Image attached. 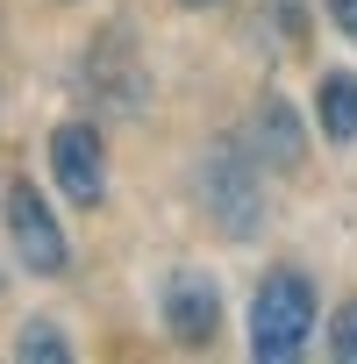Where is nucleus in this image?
Instances as JSON below:
<instances>
[{"label": "nucleus", "instance_id": "nucleus-1", "mask_svg": "<svg viewBox=\"0 0 357 364\" xmlns=\"http://www.w3.org/2000/svg\"><path fill=\"white\" fill-rule=\"evenodd\" d=\"M314 336V286L300 272H272L250 300V357L265 364H293Z\"/></svg>", "mask_w": 357, "mask_h": 364}, {"label": "nucleus", "instance_id": "nucleus-2", "mask_svg": "<svg viewBox=\"0 0 357 364\" xmlns=\"http://www.w3.org/2000/svg\"><path fill=\"white\" fill-rule=\"evenodd\" d=\"M201 208L222 236L250 243L257 222H265V186H257V164L243 157V143H215L201 157Z\"/></svg>", "mask_w": 357, "mask_h": 364}, {"label": "nucleus", "instance_id": "nucleus-3", "mask_svg": "<svg viewBox=\"0 0 357 364\" xmlns=\"http://www.w3.org/2000/svg\"><path fill=\"white\" fill-rule=\"evenodd\" d=\"M8 236H15V257H22L36 279H58V272L72 264V243H65L58 215L43 208V193L29 186V178H15V186H8Z\"/></svg>", "mask_w": 357, "mask_h": 364}, {"label": "nucleus", "instance_id": "nucleus-4", "mask_svg": "<svg viewBox=\"0 0 357 364\" xmlns=\"http://www.w3.org/2000/svg\"><path fill=\"white\" fill-rule=\"evenodd\" d=\"M50 178L65 186L72 208H100L107 200V150H100V129L93 122L50 129Z\"/></svg>", "mask_w": 357, "mask_h": 364}, {"label": "nucleus", "instance_id": "nucleus-5", "mask_svg": "<svg viewBox=\"0 0 357 364\" xmlns=\"http://www.w3.org/2000/svg\"><path fill=\"white\" fill-rule=\"evenodd\" d=\"M157 314H164V336H178L186 350H201L222 328V286L208 272H171L164 293H157Z\"/></svg>", "mask_w": 357, "mask_h": 364}, {"label": "nucleus", "instance_id": "nucleus-6", "mask_svg": "<svg viewBox=\"0 0 357 364\" xmlns=\"http://www.w3.org/2000/svg\"><path fill=\"white\" fill-rule=\"evenodd\" d=\"M86 86H93L107 107H122V114L143 107V65H136V50H129V29H100V36H93V50H86Z\"/></svg>", "mask_w": 357, "mask_h": 364}, {"label": "nucleus", "instance_id": "nucleus-7", "mask_svg": "<svg viewBox=\"0 0 357 364\" xmlns=\"http://www.w3.org/2000/svg\"><path fill=\"white\" fill-rule=\"evenodd\" d=\"M257 157L279 164V171H293V164L307 157V136H300V122H293L286 100H265V107H257Z\"/></svg>", "mask_w": 357, "mask_h": 364}, {"label": "nucleus", "instance_id": "nucleus-8", "mask_svg": "<svg viewBox=\"0 0 357 364\" xmlns=\"http://www.w3.org/2000/svg\"><path fill=\"white\" fill-rule=\"evenodd\" d=\"M314 122L329 143H357V79L350 72H321L314 86Z\"/></svg>", "mask_w": 357, "mask_h": 364}, {"label": "nucleus", "instance_id": "nucleus-9", "mask_svg": "<svg viewBox=\"0 0 357 364\" xmlns=\"http://www.w3.org/2000/svg\"><path fill=\"white\" fill-rule=\"evenodd\" d=\"M15 357H22V364H65V357H72V343H65V328L29 321V328L15 336Z\"/></svg>", "mask_w": 357, "mask_h": 364}, {"label": "nucleus", "instance_id": "nucleus-10", "mask_svg": "<svg viewBox=\"0 0 357 364\" xmlns=\"http://www.w3.org/2000/svg\"><path fill=\"white\" fill-rule=\"evenodd\" d=\"M329 350H336L343 364H357V300L336 307V321H329Z\"/></svg>", "mask_w": 357, "mask_h": 364}, {"label": "nucleus", "instance_id": "nucleus-11", "mask_svg": "<svg viewBox=\"0 0 357 364\" xmlns=\"http://www.w3.org/2000/svg\"><path fill=\"white\" fill-rule=\"evenodd\" d=\"M321 8H329V22H336V29L357 43V0H321Z\"/></svg>", "mask_w": 357, "mask_h": 364}, {"label": "nucleus", "instance_id": "nucleus-12", "mask_svg": "<svg viewBox=\"0 0 357 364\" xmlns=\"http://www.w3.org/2000/svg\"><path fill=\"white\" fill-rule=\"evenodd\" d=\"M186 8H208V0H186Z\"/></svg>", "mask_w": 357, "mask_h": 364}]
</instances>
